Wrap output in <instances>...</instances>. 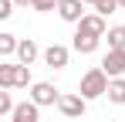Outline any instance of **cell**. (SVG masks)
Here are the masks:
<instances>
[{
	"instance_id": "7",
	"label": "cell",
	"mask_w": 125,
	"mask_h": 122,
	"mask_svg": "<svg viewBox=\"0 0 125 122\" xmlns=\"http://www.w3.org/2000/svg\"><path fill=\"white\" fill-rule=\"evenodd\" d=\"M58 14H61V20H68V24H81L88 14L81 10V0H64L61 7H58Z\"/></svg>"
},
{
	"instance_id": "18",
	"label": "cell",
	"mask_w": 125,
	"mask_h": 122,
	"mask_svg": "<svg viewBox=\"0 0 125 122\" xmlns=\"http://www.w3.org/2000/svg\"><path fill=\"white\" fill-rule=\"evenodd\" d=\"M14 14V0H0V20H7Z\"/></svg>"
},
{
	"instance_id": "11",
	"label": "cell",
	"mask_w": 125,
	"mask_h": 122,
	"mask_svg": "<svg viewBox=\"0 0 125 122\" xmlns=\"http://www.w3.org/2000/svg\"><path fill=\"white\" fill-rule=\"evenodd\" d=\"M105 37H108V51H125V27H122V24L112 27Z\"/></svg>"
},
{
	"instance_id": "13",
	"label": "cell",
	"mask_w": 125,
	"mask_h": 122,
	"mask_svg": "<svg viewBox=\"0 0 125 122\" xmlns=\"http://www.w3.org/2000/svg\"><path fill=\"white\" fill-rule=\"evenodd\" d=\"M17 48H21V41L14 37V34H0V54H3V58L17 54Z\"/></svg>"
},
{
	"instance_id": "15",
	"label": "cell",
	"mask_w": 125,
	"mask_h": 122,
	"mask_svg": "<svg viewBox=\"0 0 125 122\" xmlns=\"http://www.w3.org/2000/svg\"><path fill=\"white\" fill-rule=\"evenodd\" d=\"M31 85V68L27 64H17L14 68V88H27Z\"/></svg>"
},
{
	"instance_id": "1",
	"label": "cell",
	"mask_w": 125,
	"mask_h": 122,
	"mask_svg": "<svg viewBox=\"0 0 125 122\" xmlns=\"http://www.w3.org/2000/svg\"><path fill=\"white\" fill-rule=\"evenodd\" d=\"M108 85H112V78L105 75L102 68H91V71H84V75H81L78 95H81L84 102H91V98H102V95H108Z\"/></svg>"
},
{
	"instance_id": "9",
	"label": "cell",
	"mask_w": 125,
	"mask_h": 122,
	"mask_svg": "<svg viewBox=\"0 0 125 122\" xmlns=\"http://www.w3.org/2000/svg\"><path fill=\"white\" fill-rule=\"evenodd\" d=\"M37 109H41V105H34V102H17V109H14L10 122H37V119H41Z\"/></svg>"
},
{
	"instance_id": "12",
	"label": "cell",
	"mask_w": 125,
	"mask_h": 122,
	"mask_svg": "<svg viewBox=\"0 0 125 122\" xmlns=\"http://www.w3.org/2000/svg\"><path fill=\"white\" fill-rule=\"evenodd\" d=\"M108 102H115V105H125V78H115L108 85Z\"/></svg>"
},
{
	"instance_id": "5",
	"label": "cell",
	"mask_w": 125,
	"mask_h": 122,
	"mask_svg": "<svg viewBox=\"0 0 125 122\" xmlns=\"http://www.w3.org/2000/svg\"><path fill=\"white\" fill-rule=\"evenodd\" d=\"M58 109H61V115H68V119H81L84 115V98L81 95H61Z\"/></svg>"
},
{
	"instance_id": "19",
	"label": "cell",
	"mask_w": 125,
	"mask_h": 122,
	"mask_svg": "<svg viewBox=\"0 0 125 122\" xmlns=\"http://www.w3.org/2000/svg\"><path fill=\"white\" fill-rule=\"evenodd\" d=\"M14 3H17V7H27V3L34 7V0H14Z\"/></svg>"
},
{
	"instance_id": "20",
	"label": "cell",
	"mask_w": 125,
	"mask_h": 122,
	"mask_svg": "<svg viewBox=\"0 0 125 122\" xmlns=\"http://www.w3.org/2000/svg\"><path fill=\"white\" fill-rule=\"evenodd\" d=\"M81 3H95V7H98V3H105V0H81Z\"/></svg>"
},
{
	"instance_id": "8",
	"label": "cell",
	"mask_w": 125,
	"mask_h": 122,
	"mask_svg": "<svg viewBox=\"0 0 125 122\" xmlns=\"http://www.w3.org/2000/svg\"><path fill=\"white\" fill-rule=\"evenodd\" d=\"M98 44H102V37H95V34H81V31H74V41H71V48H74L78 54H91V51H98Z\"/></svg>"
},
{
	"instance_id": "14",
	"label": "cell",
	"mask_w": 125,
	"mask_h": 122,
	"mask_svg": "<svg viewBox=\"0 0 125 122\" xmlns=\"http://www.w3.org/2000/svg\"><path fill=\"white\" fill-rule=\"evenodd\" d=\"M14 68H17V64H7V61L0 64V88H3V92L14 88Z\"/></svg>"
},
{
	"instance_id": "4",
	"label": "cell",
	"mask_w": 125,
	"mask_h": 122,
	"mask_svg": "<svg viewBox=\"0 0 125 122\" xmlns=\"http://www.w3.org/2000/svg\"><path fill=\"white\" fill-rule=\"evenodd\" d=\"M78 31H81V34H95V37H105L112 27L105 24V17H102V14H88V17L78 24Z\"/></svg>"
},
{
	"instance_id": "21",
	"label": "cell",
	"mask_w": 125,
	"mask_h": 122,
	"mask_svg": "<svg viewBox=\"0 0 125 122\" xmlns=\"http://www.w3.org/2000/svg\"><path fill=\"white\" fill-rule=\"evenodd\" d=\"M118 7H125V0H118Z\"/></svg>"
},
{
	"instance_id": "6",
	"label": "cell",
	"mask_w": 125,
	"mask_h": 122,
	"mask_svg": "<svg viewBox=\"0 0 125 122\" xmlns=\"http://www.w3.org/2000/svg\"><path fill=\"white\" fill-rule=\"evenodd\" d=\"M68 54H71V51H68L64 44H51V48H44V64H47V68H64V64H68Z\"/></svg>"
},
{
	"instance_id": "10",
	"label": "cell",
	"mask_w": 125,
	"mask_h": 122,
	"mask_svg": "<svg viewBox=\"0 0 125 122\" xmlns=\"http://www.w3.org/2000/svg\"><path fill=\"white\" fill-rule=\"evenodd\" d=\"M34 58H37V44H34L31 37H27V41H21V48H17V61L31 68V64H34Z\"/></svg>"
},
{
	"instance_id": "16",
	"label": "cell",
	"mask_w": 125,
	"mask_h": 122,
	"mask_svg": "<svg viewBox=\"0 0 125 122\" xmlns=\"http://www.w3.org/2000/svg\"><path fill=\"white\" fill-rule=\"evenodd\" d=\"M14 98H10V92H0V115H14Z\"/></svg>"
},
{
	"instance_id": "3",
	"label": "cell",
	"mask_w": 125,
	"mask_h": 122,
	"mask_svg": "<svg viewBox=\"0 0 125 122\" xmlns=\"http://www.w3.org/2000/svg\"><path fill=\"white\" fill-rule=\"evenodd\" d=\"M102 71H105L112 81L122 78V75H125V51H108V54L102 58Z\"/></svg>"
},
{
	"instance_id": "17",
	"label": "cell",
	"mask_w": 125,
	"mask_h": 122,
	"mask_svg": "<svg viewBox=\"0 0 125 122\" xmlns=\"http://www.w3.org/2000/svg\"><path fill=\"white\" fill-rule=\"evenodd\" d=\"M64 0H34V10H41V14H47V10H58Z\"/></svg>"
},
{
	"instance_id": "2",
	"label": "cell",
	"mask_w": 125,
	"mask_h": 122,
	"mask_svg": "<svg viewBox=\"0 0 125 122\" xmlns=\"http://www.w3.org/2000/svg\"><path fill=\"white\" fill-rule=\"evenodd\" d=\"M31 102H34V105H58L61 95H58V88H54L51 81H34V85H31Z\"/></svg>"
}]
</instances>
